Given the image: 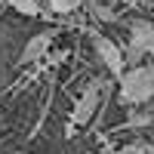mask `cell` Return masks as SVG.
Returning a JSON list of instances; mask_svg holds the SVG:
<instances>
[{
  "label": "cell",
  "instance_id": "277c9868",
  "mask_svg": "<svg viewBox=\"0 0 154 154\" xmlns=\"http://www.w3.org/2000/svg\"><path fill=\"white\" fill-rule=\"evenodd\" d=\"M154 53V25L148 19H139L133 22L130 28V46H126V59L133 62V65H139V59L142 56H151Z\"/></svg>",
  "mask_w": 154,
  "mask_h": 154
},
{
  "label": "cell",
  "instance_id": "8992f818",
  "mask_svg": "<svg viewBox=\"0 0 154 154\" xmlns=\"http://www.w3.org/2000/svg\"><path fill=\"white\" fill-rule=\"evenodd\" d=\"M151 123H154V102H151L148 108H142V105L133 108L123 126H126V130H142V126H151Z\"/></svg>",
  "mask_w": 154,
  "mask_h": 154
},
{
  "label": "cell",
  "instance_id": "30bf717a",
  "mask_svg": "<svg viewBox=\"0 0 154 154\" xmlns=\"http://www.w3.org/2000/svg\"><path fill=\"white\" fill-rule=\"evenodd\" d=\"M123 154H151V145H145V142H136V145H126V148H123Z\"/></svg>",
  "mask_w": 154,
  "mask_h": 154
},
{
  "label": "cell",
  "instance_id": "7a4b0ae2",
  "mask_svg": "<svg viewBox=\"0 0 154 154\" xmlns=\"http://www.w3.org/2000/svg\"><path fill=\"white\" fill-rule=\"evenodd\" d=\"M108 93V77H93L77 96L74 108H71V123H68V136H74L77 126H86L89 120L96 117V111L102 105V96Z\"/></svg>",
  "mask_w": 154,
  "mask_h": 154
},
{
  "label": "cell",
  "instance_id": "9c48e42d",
  "mask_svg": "<svg viewBox=\"0 0 154 154\" xmlns=\"http://www.w3.org/2000/svg\"><path fill=\"white\" fill-rule=\"evenodd\" d=\"M80 6H86V0H49V9H53L56 16H71V12H77Z\"/></svg>",
  "mask_w": 154,
  "mask_h": 154
},
{
  "label": "cell",
  "instance_id": "52a82bcc",
  "mask_svg": "<svg viewBox=\"0 0 154 154\" xmlns=\"http://www.w3.org/2000/svg\"><path fill=\"white\" fill-rule=\"evenodd\" d=\"M6 3L16 9L19 16H28V19H40V16H43V9H40L37 0H6Z\"/></svg>",
  "mask_w": 154,
  "mask_h": 154
},
{
  "label": "cell",
  "instance_id": "4fadbf2b",
  "mask_svg": "<svg viewBox=\"0 0 154 154\" xmlns=\"http://www.w3.org/2000/svg\"><path fill=\"white\" fill-rule=\"evenodd\" d=\"M151 56H154V53H151Z\"/></svg>",
  "mask_w": 154,
  "mask_h": 154
},
{
  "label": "cell",
  "instance_id": "8fae6325",
  "mask_svg": "<svg viewBox=\"0 0 154 154\" xmlns=\"http://www.w3.org/2000/svg\"><path fill=\"white\" fill-rule=\"evenodd\" d=\"M62 59H65V53H59V49H49V56H46V62H49V65H59Z\"/></svg>",
  "mask_w": 154,
  "mask_h": 154
},
{
  "label": "cell",
  "instance_id": "6da1fadb",
  "mask_svg": "<svg viewBox=\"0 0 154 154\" xmlns=\"http://www.w3.org/2000/svg\"><path fill=\"white\" fill-rule=\"evenodd\" d=\"M117 99L126 108H139V105H151L154 102V65H133L130 71H123Z\"/></svg>",
  "mask_w": 154,
  "mask_h": 154
},
{
  "label": "cell",
  "instance_id": "ba28073f",
  "mask_svg": "<svg viewBox=\"0 0 154 154\" xmlns=\"http://www.w3.org/2000/svg\"><path fill=\"white\" fill-rule=\"evenodd\" d=\"M114 3V0H111ZM108 3V0H99V3H89L86 9L93 12V16L99 19V22H117V12H114V6Z\"/></svg>",
  "mask_w": 154,
  "mask_h": 154
},
{
  "label": "cell",
  "instance_id": "5b68a950",
  "mask_svg": "<svg viewBox=\"0 0 154 154\" xmlns=\"http://www.w3.org/2000/svg\"><path fill=\"white\" fill-rule=\"evenodd\" d=\"M49 43H53V31H40L34 34L28 43L22 49V65H34V62H40L49 56Z\"/></svg>",
  "mask_w": 154,
  "mask_h": 154
},
{
  "label": "cell",
  "instance_id": "3957f363",
  "mask_svg": "<svg viewBox=\"0 0 154 154\" xmlns=\"http://www.w3.org/2000/svg\"><path fill=\"white\" fill-rule=\"evenodd\" d=\"M93 49H96L99 62L105 65V71H108L111 77H123V71H126V53H120V46L114 43L111 37L93 34Z\"/></svg>",
  "mask_w": 154,
  "mask_h": 154
},
{
  "label": "cell",
  "instance_id": "7c38bea8",
  "mask_svg": "<svg viewBox=\"0 0 154 154\" xmlns=\"http://www.w3.org/2000/svg\"><path fill=\"white\" fill-rule=\"evenodd\" d=\"M114 3H123V6H136V0H114Z\"/></svg>",
  "mask_w": 154,
  "mask_h": 154
}]
</instances>
